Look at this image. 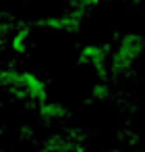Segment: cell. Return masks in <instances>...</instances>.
Masks as SVG:
<instances>
[{
  "mask_svg": "<svg viewBox=\"0 0 145 152\" xmlns=\"http://www.w3.org/2000/svg\"><path fill=\"white\" fill-rule=\"evenodd\" d=\"M42 117L46 121H60L66 117V108L60 104H50V102H42Z\"/></svg>",
  "mask_w": 145,
  "mask_h": 152,
  "instance_id": "obj_2",
  "label": "cell"
},
{
  "mask_svg": "<svg viewBox=\"0 0 145 152\" xmlns=\"http://www.w3.org/2000/svg\"><path fill=\"white\" fill-rule=\"evenodd\" d=\"M108 58H110V54H108V50L102 44H87L81 50V54H79L81 63H85L89 67H97V69H102L108 63Z\"/></svg>",
  "mask_w": 145,
  "mask_h": 152,
  "instance_id": "obj_1",
  "label": "cell"
}]
</instances>
